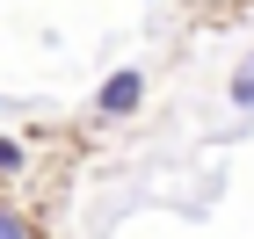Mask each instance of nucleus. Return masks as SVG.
Here are the masks:
<instances>
[{
  "label": "nucleus",
  "instance_id": "nucleus-1",
  "mask_svg": "<svg viewBox=\"0 0 254 239\" xmlns=\"http://www.w3.org/2000/svg\"><path fill=\"white\" fill-rule=\"evenodd\" d=\"M138 101H145V73H138V65H117V73L95 87V116H131Z\"/></svg>",
  "mask_w": 254,
  "mask_h": 239
},
{
  "label": "nucleus",
  "instance_id": "nucleus-2",
  "mask_svg": "<svg viewBox=\"0 0 254 239\" xmlns=\"http://www.w3.org/2000/svg\"><path fill=\"white\" fill-rule=\"evenodd\" d=\"M233 109L240 116L254 109V58H240V73H233Z\"/></svg>",
  "mask_w": 254,
  "mask_h": 239
},
{
  "label": "nucleus",
  "instance_id": "nucleus-3",
  "mask_svg": "<svg viewBox=\"0 0 254 239\" xmlns=\"http://www.w3.org/2000/svg\"><path fill=\"white\" fill-rule=\"evenodd\" d=\"M0 239H29V218L22 210H0Z\"/></svg>",
  "mask_w": 254,
  "mask_h": 239
},
{
  "label": "nucleus",
  "instance_id": "nucleus-4",
  "mask_svg": "<svg viewBox=\"0 0 254 239\" xmlns=\"http://www.w3.org/2000/svg\"><path fill=\"white\" fill-rule=\"evenodd\" d=\"M15 167H22V145H15V138H0V174H15Z\"/></svg>",
  "mask_w": 254,
  "mask_h": 239
},
{
  "label": "nucleus",
  "instance_id": "nucleus-5",
  "mask_svg": "<svg viewBox=\"0 0 254 239\" xmlns=\"http://www.w3.org/2000/svg\"><path fill=\"white\" fill-rule=\"evenodd\" d=\"M0 109H7V101H0Z\"/></svg>",
  "mask_w": 254,
  "mask_h": 239
}]
</instances>
